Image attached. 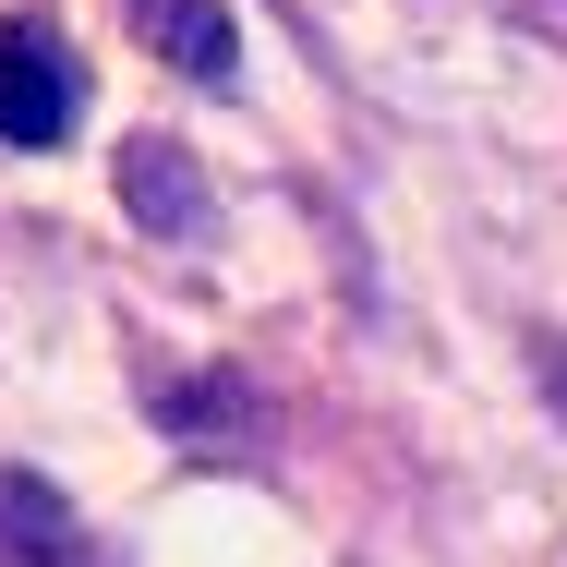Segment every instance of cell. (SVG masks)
<instances>
[{"instance_id":"cell-1","label":"cell","mask_w":567,"mask_h":567,"mask_svg":"<svg viewBox=\"0 0 567 567\" xmlns=\"http://www.w3.org/2000/svg\"><path fill=\"white\" fill-rule=\"evenodd\" d=\"M73 133V61L49 37H0V145H61Z\"/></svg>"},{"instance_id":"cell-2","label":"cell","mask_w":567,"mask_h":567,"mask_svg":"<svg viewBox=\"0 0 567 567\" xmlns=\"http://www.w3.org/2000/svg\"><path fill=\"white\" fill-rule=\"evenodd\" d=\"M133 24H145L157 61H182L194 85H229V73H241V37H229L218 0H133Z\"/></svg>"},{"instance_id":"cell-3","label":"cell","mask_w":567,"mask_h":567,"mask_svg":"<svg viewBox=\"0 0 567 567\" xmlns=\"http://www.w3.org/2000/svg\"><path fill=\"white\" fill-rule=\"evenodd\" d=\"M121 182H133V206H145V218H194V182H169V145H133V157H121Z\"/></svg>"}]
</instances>
